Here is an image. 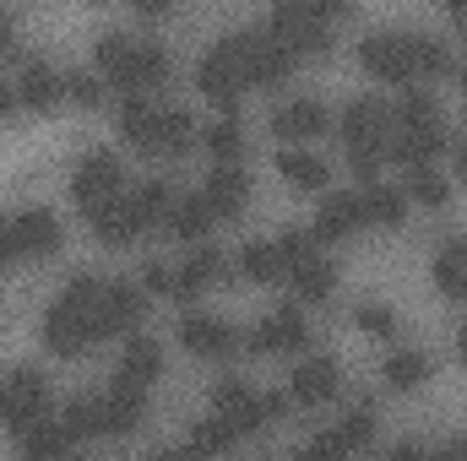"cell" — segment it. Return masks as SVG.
I'll list each match as a JSON object with an SVG mask.
<instances>
[{
    "mask_svg": "<svg viewBox=\"0 0 467 461\" xmlns=\"http://www.w3.org/2000/svg\"><path fill=\"white\" fill-rule=\"evenodd\" d=\"M99 337H104V277L82 271V277H71L49 299V310H44V347L55 358H82Z\"/></svg>",
    "mask_w": 467,
    "mask_h": 461,
    "instance_id": "obj_1",
    "label": "cell"
},
{
    "mask_svg": "<svg viewBox=\"0 0 467 461\" xmlns=\"http://www.w3.org/2000/svg\"><path fill=\"white\" fill-rule=\"evenodd\" d=\"M93 60H99V77L115 82L125 98H130V93L152 98V87H163L169 71H174V60H169L163 44L130 38V33H119V27H104V33L93 38Z\"/></svg>",
    "mask_w": 467,
    "mask_h": 461,
    "instance_id": "obj_2",
    "label": "cell"
},
{
    "mask_svg": "<svg viewBox=\"0 0 467 461\" xmlns=\"http://www.w3.org/2000/svg\"><path fill=\"white\" fill-rule=\"evenodd\" d=\"M391 130H397V115L386 98L375 93H358L343 104V141H348V169L358 179L375 185L380 163H386V147H391Z\"/></svg>",
    "mask_w": 467,
    "mask_h": 461,
    "instance_id": "obj_3",
    "label": "cell"
},
{
    "mask_svg": "<svg viewBox=\"0 0 467 461\" xmlns=\"http://www.w3.org/2000/svg\"><path fill=\"white\" fill-rule=\"evenodd\" d=\"M343 16H348V5H337V0H327V5H316V0H283L266 16V33L277 44H288L294 60L299 55H327L332 49V22H343Z\"/></svg>",
    "mask_w": 467,
    "mask_h": 461,
    "instance_id": "obj_4",
    "label": "cell"
},
{
    "mask_svg": "<svg viewBox=\"0 0 467 461\" xmlns=\"http://www.w3.org/2000/svg\"><path fill=\"white\" fill-rule=\"evenodd\" d=\"M213 407H218L223 424H234V435L244 440V435H261L266 424H283L294 402L283 391H250L239 374H229V380L213 385Z\"/></svg>",
    "mask_w": 467,
    "mask_h": 461,
    "instance_id": "obj_5",
    "label": "cell"
},
{
    "mask_svg": "<svg viewBox=\"0 0 467 461\" xmlns=\"http://www.w3.org/2000/svg\"><path fill=\"white\" fill-rule=\"evenodd\" d=\"M229 44H234L239 71H244V87H277V82H288V71H294V49L277 44V38L266 33V22L229 33Z\"/></svg>",
    "mask_w": 467,
    "mask_h": 461,
    "instance_id": "obj_6",
    "label": "cell"
},
{
    "mask_svg": "<svg viewBox=\"0 0 467 461\" xmlns=\"http://www.w3.org/2000/svg\"><path fill=\"white\" fill-rule=\"evenodd\" d=\"M49 380H44V369H33V364H16V369H5L0 374V424L11 429V435H22V429H33V424H44L49 418Z\"/></svg>",
    "mask_w": 467,
    "mask_h": 461,
    "instance_id": "obj_7",
    "label": "cell"
},
{
    "mask_svg": "<svg viewBox=\"0 0 467 461\" xmlns=\"http://www.w3.org/2000/svg\"><path fill=\"white\" fill-rule=\"evenodd\" d=\"M358 66L380 82H413V33L402 27H375L358 38Z\"/></svg>",
    "mask_w": 467,
    "mask_h": 461,
    "instance_id": "obj_8",
    "label": "cell"
},
{
    "mask_svg": "<svg viewBox=\"0 0 467 461\" xmlns=\"http://www.w3.org/2000/svg\"><path fill=\"white\" fill-rule=\"evenodd\" d=\"M119 185H125V163H119V152H109V147L82 152L77 169H71V196H77L82 207H104V201H115Z\"/></svg>",
    "mask_w": 467,
    "mask_h": 461,
    "instance_id": "obj_9",
    "label": "cell"
},
{
    "mask_svg": "<svg viewBox=\"0 0 467 461\" xmlns=\"http://www.w3.org/2000/svg\"><path fill=\"white\" fill-rule=\"evenodd\" d=\"M196 87L223 109V115H239L234 104H239V93H244V71H239V60H234V44H229V33L196 60Z\"/></svg>",
    "mask_w": 467,
    "mask_h": 461,
    "instance_id": "obj_10",
    "label": "cell"
},
{
    "mask_svg": "<svg viewBox=\"0 0 467 461\" xmlns=\"http://www.w3.org/2000/svg\"><path fill=\"white\" fill-rule=\"evenodd\" d=\"M5 233H11L16 261H49L60 250V218L49 207H16L5 218Z\"/></svg>",
    "mask_w": 467,
    "mask_h": 461,
    "instance_id": "obj_11",
    "label": "cell"
},
{
    "mask_svg": "<svg viewBox=\"0 0 467 461\" xmlns=\"http://www.w3.org/2000/svg\"><path fill=\"white\" fill-rule=\"evenodd\" d=\"M310 347V326L299 304H277L255 332H244V353H299Z\"/></svg>",
    "mask_w": 467,
    "mask_h": 461,
    "instance_id": "obj_12",
    "label": "cell"
},
{
    "mask_svg": "<svg viewBox=\"0 0 467 461\" xmlns=\"http://www.w3.org/2000/svg\"><path fill=\"white\" fill-rule=\"evenodd\" d=\"M337 391H343V364L327 358V353L299 358L294 374H288V402H299V407H321V402H332Z\"/></svg>",
    "mask_w": 467,
    "mask_h": 461,
    "instance_id": "obj_13",
    "label": "cell"
},
{
    "mask_svg": "<svg viewBox=\"0 0 467 461\" xmlns=\"http://www.w3.org/2000/svg\"><path fill=\"white\" fill-rule=\"evenodd\" d=\"M158 374H163V347L152 343V337H125V353H119L109 385H119V391H141V396H147Z\"/></svg>",
    "mask_w": 467,
    "mask_h": 461,
    "instance_id": "obj_14",
    "label": "cell"
},
{
    "mask_svg": "<svg viewBox=\"0 0 467 461\" xmlns=\"http://www.w3.org/2000/svg\"><path fill=\"white\" fill-rule=\"evenodd\" d=\"M16 456L22 461H82V440H71L60 418H44V424L16 435Z\"/></svg>",
    "mask_w": 467,
    "mask_h": 461,
    "instance_id": "obj_15",
    "label": "cell"
},
{
    "mask_svg": "<svg viewBox=\"0 0 467 461\" xmlns=\"http://www.w3.org/2000/svg\"><path fill=\"white\" fill-rule=\"evenodd\" d=\"M180 343H185V353H196V358H229L244 337L234 332L229 321H218V315H185L180 321Z\"/></svg>",
    "mask_w": 467,
    "mask_h": 461,
    "instance_id": "obj_16",
    "label": "cell"
},
{
    "mask_svg": "<svg viewBox=\"0 0 467 461\" xmlns=\"http://www.w3.org/2000/svg\"><path fill=\"white\" fill-rule=\"evenodd\" d=\"M202 201L213 207V218H239L250 207V174L239 163H218L202 185Z\"/></svg>",
    "mask_w": 467,
    "mask_h": 461,
    "instance_id": "obj_17",
    "label": "cell"
},
{
    "mask_svg": "<svg viewBox=\"0 0 467 461\" xmlns=\"http://www.w3.org/2000/svg\"><path fill=\"white\" fill-rule=\"evenodd\" d=\"M147 315V293L136 282H104V337H136Z\"/></svg>",
    "mask_w": 467,
    "mask_h": 461,
    "instance_id": "obj_18",
    "label": "cell"
},
{
    "mask_svg": "<svg viewBox=\"0 0 467 461\" xmlns=\"http://www.w3.org/2000/svg\"><path fill=\"white\" fill-rule=\"evenodd\" d=\"M327 125H332V109H327L321 98H288V104L272 109V130H277L283 141H310V136H321Z\"/></svg>",
    "mask_w": 467,
    "mask_h": 461,
    "instance_id": "obj_19",
    "label": "cell"
},
{
    "mask_svg": "<svg viewBox=\"0 0 467 461\" xmlns=\"http://www.w3.org/2000/svg\"><path fill=\"white\" fill-rule=\"evenodd\" d=\"M60 93H66V77H60L49 60H27V66H22V77H16V98H22V109L49 115V109L60 104Z\"/></svg>",
    "mask_w": 467,
    "mask_h": 461,
    "instance_id": "obj_20",
    "label": "cell"
},
{
    "mask_svg": "<svg viewBox=\"0 0 467 461\" xmlns=\"http://www.w3.org/2000/svg\"><path fill=\"white\" fill-rule=\"evenodd\" d=\"M99 407H104V435H109V440H130V435L147 424V396H141V391L109 385V391H99Z\"/></svg>",
    "mask_w": 467,
    "mask_h": 461,
    "instance_id": "obj_21",
    "label": "cell"
},
{
    "mask_svg": "<svg viewBox=\"0 0 467 461\" xmlns=\"http://www.w3.org/2000/svg\"><path fill=\"white\" fill-rule=\"evenodd\" d=\"M223 266H229V255H223L218 244H196L191 261L174 271V299H196V293H207V288L223 277Z\"/></svg>",
    "mask_w": 467,
    "mask_h": 461,
    "instance_id": "obj_22",
    "label": "cell"
},
{
    "mask_svg": "<svg viewBox=\"0 0 467 461\" xmlns=\"http://www.w3.org/2000/svg\"><path fill=\"white\" fill-rule=\"evenodd\" d=\"M358 223H364L358 196L337 190V196H327V201H321V212H316L310 233H316V244H332V239H348V233H358Z\"/></svg>",
    "mask_w": 467,
    "mask_h": 461,
    "instance_id": "obj_23",
    "label": "cell"
},
{
    "mask_svg": "<svg viewBox=\"0 0 467 461\" xmlns=\"http://www.w3.org/2000/svg\"><path fill=\"white\" fill-rule=\"evenodd\" d=\"M88 229L99 244H130L136 239V212H130V196H115V201H104V207H88Z\"/></svg>",
    "mask_w": 467,
    "mask_h": 461,
    "instance_id": "obj_24",
    "label": "cell"
},
{
    "mask_svg": "<svg viewBox=\"0 0 467 461\" xmlns=\"http://www.w3.org/2000/svg\"><path fill=\"white\" fill-rule=\"evenodd\" d=\"M358 207H364V223L369 229H402L408 223V190H397V185H364V196H358Z\"/></svg>",
    "mask_w": 467,
    "mask_h": 461,
    "instance_id": "obj_25",
    "label": "cell"
},
{
    "mask_svg": "<svg viewBox=\"0 0 467 461\" xmlns=\"http://www.w3.org/2000/svg\"><path fill=\"white\" fill-rule=\"evenodd\" d=\"M191 136H196L191 109L163 104V109H158V130H152V152H147V158H180V152H191Z\"/></svg>",
    "mask_w": 467,
    "mask_h": 461,
    "instance_id": "obj_26",
    "label": "cell"
},
{
    "mask_svg": "<svg viewBox=\"0 0 467 461\" xmlns=\"http://www.w3.org/2000/svg\"><path fill=\"white\" fill-rule=\"evenodd\" d=\"M277 174H283L294 190H327V179H332L327 158H316V152H305V147H283V152H277Z\"/></svg>",
    "mask_w": 467,
    "mask_h": 461,
    "instance_id": "obj_27",
    "label": "cell"
},
{
    "mask_svg": "<svg viewBox=\"0 0 467 461\" xmlns=\"http://www.w3.org/2000/svg\"><path fill=\"white\" fill-rule=\"evenodd\" d=\"M288 282H294L299 304H327V299L337 293V266H332L327 255H310L305 266H294V271H288Z\"/></svg>",
    "mask_w": 467,
    "mask_h": 461,
    "instance_id": "obj_28",
    "label": "cell"
},
{
    "mask_svg": "<svg viewBox=\"0 0 467 461\" xmlns=\"http://www.w3.org/2000/svg\"><path fill=\"white\" fill-rule=\"evenodd\" d=\"M435 288L446 299H467V233H451L435 250Z\"/></svg>",
    "mask_w": 467,
    "mask_h": 461,
    "instance_id": "obj_29",
    "label": "cell"
},
{
    "mask_svg": "<svg viewBox=\"0 0 467 461\" xmlns=\"http://www.w3.org/2000/svg\"><path fill=\"white\" fill-rule=\"evenodd\" d=\"M158 109L163 104H152V98H141V93H130V98H119V136L136 147V152H152V130H158Z\"/></svg>",
    "mask_w": 467,
    "mask_h": 461,
    "instance_id": "obj_30",
    "label": "cell"
},
{
    "mask_svg": "<svg viewBox=\"0 0 467 461\" xmlns=\"http://www.w3.org/2000/svg\"><path fill=\"white\" fill-rule=\"evenodd\" d=\"M386 385L391 391H419L430 374H435V364H430V353H419V347H397L391 358H386Z\"/></svg>",
    "mask_w": 467,
    "mask_h": 461,
    "instance_id": "obj_31",
    "label": "cell"
},
{
    "mask_svg": "<svg viewBox=\"0 0 467 461\" xmlns=\"http://www.w3.org/2000/svg\"><path fill=\"white\" fill-rule=\"evenodd\" d=\"M250 282H277V277H288V266H283V255H277V244L272 239H250V244H239V261H234Z\"/></svg>",
    "mask_w": 467,
    "mask_h": 461,
    "instance_id": "obj_32",
    "label": "cell"
},
{
    "mask_svg": "<svg viewBox=\"0 0 467 461\" xmlns=\"http://www.w3.org/2000/svg\"><path fill=\"white\" fill-rule=\"evenodd\" d=\"M218 218H213V207L202 201V190H191V196H174V212H169V229H174V239H207V229H213Z\"/></svg>",
    "mask_w": 467,
    "mask_h": 461,
    "instance_id": "obj_33",
    "label": "cell"
},
{
    "mask_svg": "<svg viewBox=\"0 0 467 461\" xmlns=\"http://www.w3.org/2000/svg\"><path fill=\"white\" fill-rule=\"evenodd\" d=\"M60 424H66V435H71V440H99V435H104V407H99V391L71 396V402L60 407Z\"/></svg>",
    "mask_w": 467,
    "mask_h": 461,
    "instance_id": "obj_34",
    "label": "cell"
},
{
    "mask_svg": "<svg viewBox=\"0 0 467 461\" xmlns=\"http://www.w3.org/2000/svg\"><path fill=\"white\" fill-rule=\"evenodd\" d=\"M391 115H397V130H430V125H441V104L430 87H402Z\"/></svg>",
    "mask_w": 467,
    "mask_h": 461,
    "instance_id": "obj_35",
    "label": "cell"
},
{
    "mask_svg": "<svg viewBox=\"0 0 467 461\" xmlns=\"http://www.w3.org/2000/svg\"><path fill=\"white\" fill-rule=\"evenodd\" d=\"M185 446H191L202 461H213V456H229L234 446H239V435H234V424H223V418L213 413V418L191 424V440H185Z\"/></svg>",
    "mask_w": 467,
    "mask_h": 461,
    "instance_id": "obj_36",
    "label": "cell"
},
{
    "mask_svg": "<svg viewBox=\"0 0 467 461\" xmlns=\"http://www.w3.org/2000/svg\"><path fill=\"white\" fill-rule=\"evenodd\" d=\"M130 212H136V229H152V223H169L174 212V190L163 179H147L136 196H130Z\"/></svg>",
    "mask_w": 467,
    "mask_h": 461,
    "instance_id": "obj_37",
    "label": "cell"
},
{
    "mask_svg": "<svg viewBox=\"0 0 467 461\" xmlns=\"http://www.w3.org/2000/svg\"><path fill=\"white\" fill-rule=\"evenodd\" d=\"M202 141H207V152H213L218 163H239V152H244V125H239V115H218L202 130Z\"/></svg>",
    "mask_w": 467,
    "mask_h": 461,
    "instance_id": "obj_38",
    "label": "cell"
},
{
    "mask_svg": "<svg viewBox=\"0 0 467 461\" xmlns=\"http://www.w3.org/2000/svg\"><path fill=\"white\" fill-rule=\"evenodd\" d=\"M446 71H451V49L435 33H413V82H430V77H446Z\"/></svg>",
    "mask_w": 467,
    "mask_h": 461,
    "instance_id": "obj_39",
    "label": "cell"
},
{
    "mask_svg": "<svg viewBox=\"0 0 467 461\" xmlns=\"http://www.w3.org/2000/svg\"><path fill=\"white\" fill-rule=\"evenodd\" d=\"M408 201L441 212V207L451 201V179H446L441 169H408Z\"/></svg>",
    "mask_w": 467,
    "mask_h": 461,
    "instance_id": "obj_40",
    "label": "cell"
},
{
    "mask_svg": "<svg viewBox=\"0 0 467 461\" xmlns=\"http://www.w3.org/2000/svg\"><path fill=\"white\" fill-rule=\"evenodd\" d=\"M332 440H337L343 451H364V446L375 440V407H369V402H364V407H353L348 418L332 429Z\"/></svg>",
    "mask_w": 467,
    "mask_h": 461,
    "instance_id": "obj_41",
    "label": "cell"
},
{
    "mask_svg": "<svg viewBox=\"0 0 467 461\" xmlns=\"http://www.w3.org/2000/svg\"><path fill=\"white\" fill-rule=\"evenodd\" d=\"M104 93H109V87H104L99 71H82V66L66 71V98H71L77 109H104Z\"/></svg>",
    "mask_w": 467,
    "mask_h": 461,
    "instance_id": "obj_42",
    "label": "cell"
},
{
    "mask_svg": "<svg viewBox=\"0 0 467 461\" xmlns=\"http://www.w3.org/2000/svg\"><path fill=\"white\" fill-rule=\"evenodd\" d=\"M272 244H277V255H283V266H288V271H294V266H305L310 255H321V250H316V233H310V229H283Z\"/></svg>",
    "mask_w": 467,
    "mask_h": 461,
    "instance_id": "obj_43",
    "label": "cell"
},
{
    "mask_svg": "<svg viewBox=\"0 0 467 461\" xmlns=\"http://www.w3.org/2000/svg\"><path fill=\"white\" fill-rule=\"evenodd\" d=\"M353 326L369 332V337H397V315H391L386 304H375V299H364V304L353 310Z\"/></svg>",
    "mask_w": 467,
    "mask_h": 461,
    "instance_id": "obj_44",
    "label": "cell"
},
{
    "mask_svg": "<svg viewBox=\"0 0 467 461\" xmlns=\"http://www.w3.org/2000/svg\"><path fill=\"white\" fill-rule=\"evenodd\" d=\"M136 288H141V293H158V299H174V271H169L163 261H147Z\"/></svg>",
    "mask_w": 467,
    "mask_h": 461,
    "instance_id": "obj_45",
    "label": "cell"
},
{
    "mask_svg": "<svg viewBox=\"0 0 467 461\" xmlns=\"http://www.w3.org/2000/svg\"><path fill=\"white\" fill-rule=\"evenodd\" d=\"M294 461H348V451H343V446L332 440V429H327L321 440H310V446H305V451H299Z\"/></svg>",
    "mask_w": 467,
    "mask_h": 461,
    "instance_id": "obj_46",
    "label": "cell"
},
{
    "mask_svg": "<svg viewBox=\"0 0 467 461\" xmlns=\"http://www.w3.org/2000/svg\"><path fill=\"white\" fill-rule=\"evenodd\" d=\"M430 461H467V440H446V446H430Z\"/></svg>",
    "mask_w": 467,
    "mask_h": 461,
    "instance_id": "obj_47",
    "label": "cell"
},
{
    "mask_svg": "<svg viewBox=\"0 0 467 461\" xmlns=\"http://www.w3.org/2000/svg\"><path fill=\"white\" fill-rule=\"evenodd\" d=\"M16 104H22V98H16V82H5V77H0V119L16 115Z\"/></svg>",
    "mask_w": 467,
    "mask_h": 461,
    "instance_id": "obj_48",
    "label": "cell"
},
{
    "mask_svg": "<svg viewBox=\"0 0 467 461\" xmlns=\"http://www.w3.org/2000/svg\"><path fill=\"white\" fill-rule=\"evenodd\" d=\"M5 55H16V27H11V16L0 11V60H5Z\"/></svg>",
    "mask_w": 467,
    "mask_h": 461,
    "instance_id": "obj_49",
    "label": "cell"
},
{
    "mask_svg": "<svg viewBox=\"0 0 467 461\" xmlns=\"http://www.w3.org/2000/svg\"><path fill=\"white\" fill-rule=\"evenodd\" d=\"M391 461H430V446H413V440H408V446L391 451Z\"/></svg>",
    "mask_w": 467,
    "mask_h": 461,
    "instance_id": "obj_50",
    "label": "cell"
},
{
    "mask_svg": "<svg viewBox=\"0 0 467 461\" xmlns=\"http://www.w3.org/2000/svg\"><path fill=\"white\" fill-rule=\"evenodd\" d=\"M136 16L147 22V16H169V5L163 0H136Z\"/></svg>",
    "mask_w": 467,
    "mask_h": 461,
    "instance_id": "obj_51",
    "label": "cell"
},
{
    "mask_svg": "<svg viewBox=\"0 0 467 461\" xmlns=\"http://www.w3.org/2000/svg\"><path fill=\"white\" fill-rule=\"evenodd\" d=\"M147 461H202L191 446H180V451H158V456H147Z\"/></svg>",
    "mask_w": 467,
    "mask_h": 461,
    "instance_id": "obj_52",
    "label": "cell"
},
{
    "mask_svg": "<svg viewBox=\"0 0 467 461\" xmlns=\"http://www.w3.org/2000/svg\"><path fill=\"white\" fill-rule=\"evenodd\" d=\"M16 261V250H11V233H5V218H0V266H11Z\"/></svg>",
    "mask_w": 467,
    "mask_h": 461,
    "instance_id": "obj_53",
    "label": "cell"
},
{
    "mask_svg": "<svg viewBox=\"0 0 467 461\" xmlns=\"http://www.w3.org/2000/svg\"><path fill=\"white\" fill-rule=\"evenodd\" d=\"M457 169H462V179H467V125H462V147H457Z\"/></svg>",
    "mask_w": 467,
    "mask_h": 461,
    "instance_id": "obj_54",
    "label": "cell"
},
{
    "mask_svg": "<svg viewBox=\"0 0 467 461\" xmlns=\"http://www.w3.org/2000/svg\"><path fill=\"white\" fill-rule=\"evenodd\" d=\"M457 358H462V369H467V326L457 332Z\"/></svg>",
    "mask_w": 467,
    "mask_h": 461,
    "instance_id": "obj_55",
    "label": "cell"
},
{
    "mask_svg": "<svg viewBox=\"0 0 467 461\" xmlns=\"http://www.w3.org/2000/svg\"><path fill=\"white\" fill-rule=\"evenodd\" d=\"M451 16H457V22L467 27V5H451Z\"/></svg>",
    "mask_w": 467,
    "mask_h": 461,
    "instance_id": "obj_56",
    "label": "cell"
},
{
    "mask_svg": "<svg viewBox=\"0 0 467 461\" xmlns=\"http://www.w3.org/2000/svg\"><path fill=\"white\" fill-rule=\"evenodd\" d=\"M462 93H467V66H462Z\"/></svg>",
    "mask_w": 467,
    "mask_h": 461,
    "instance_id": "obj_57",
    "label": "cell"
},
{
    "mask_svg": "<svg viewBox=\"0 0 467 461\" xmlns=\"http://www.w3.org/2000/svg\"><path fill=\"white\" fill-rule=\"evenodd\" d=\"M266 461H277V456H266Z\"/></svg>",
    "mask_w": 467,
    "mask_h": 461,
    "instance_id": "obj_58",
    "label": "cell"
}]
</instances>
